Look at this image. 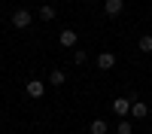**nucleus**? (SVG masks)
<instances>
[{
	"label": "nucleus",
	"mask_w": 152,
	"mask_h": 134,
	"mask_svg": "<svg viewBox=\"0 0 152 134\" xmlns=\"http://www.w3.org/2000/svg\"><path fill=\"white\" fill-rule=\"evenodd\" d=\"M113 110H116L119 116H125L128 113V97H116V101H113Z\"/></svg>",
	"instance_id": "7"
},
{
	"label": "nucleus",
	"mask_w": 152,
	"mask_h": 134,
	"mask_svg": "<svg viewBox=\"0 0 152 134\" xmlns=\"http://www.w3.org/2000/svg\"><path fill=\"white\" fill-rule=\"evenodd\" d=\"M85 58H88V55L82 52V49H76V52H73V61H76V64H85Z\"/></svg>",
	"instance_id": "12"
},
{
	"label": "nucleus",
	"mask_w": 152,
	"mask_h": 134,
	"mask_svg": "<svg viewBox=\"0 0 152 134\" xmlns=\"http://www.w3.org/2000/svg\"><path fill=\"white\" fill-rule=\"evenodd\" d=\"M49 82H52V85H64V82H67V76H64L61 70H52V73H49Z\"/></svg>",
	"instance_id": "8"
},
{
	"label": "nucleus",
	"mask_w": 152,
	"mask_h": 134,
	"mask_svg": "<svg viewBox=\"0 0 152 134\" xmlns=\"http://www.w3.org/2000/svg\"><path fill=\"white\" fill-rule=\"evenodd\" d=\"M113 64H116V55H113V52H100L97 55V67L100 70H110Z\"/></svg>",
	"instance_id": "3"
},
{
	"label": "nucleus",
	"mask_w": 152,
	"mask_h": 134,
	"mask_svg": "<svg viewBox=\"0 0 152 134\" xmlns=\"http://www.w3.org/2000/svg\"><path fill=\"white\" fill-rule=\"evenodd\" d=\"M40 18H43V21H52V18H55V9H52V6L46 3V6L40 9Z\"/></svg>",
	"instance_id": "11"
},
{
	"label": "nucleus",
	"mask_w": 152,
	"mask_h": 134,
	"mask_svg": "<svg viewBox=\"0 0 152 134\" xmlns=\"http://www.w3.org/2000/svg\"><path fill=\"white\" fill-rule=\"evenodd\" d=\"M104 9H107V15H119V12L125 9V0H107Z\"/></svg>",
	"instance_id": "4"
},
{
	"label": "nucleus",
	"mask_w": 152,
	"mask_h": 134,
	"mask_svg": "<svg viewBox=\"0 0 152 134\" xmlns=\"http://www.w3.org/2000/svg\"><path fill=\"white\" fill-rule=\"evenodd\" d=\"M91 134H107V122L104 119H94L91 122Z\"/></svg>",
	"instance_id": "9"
},
{
	"label": "nucleus",
	"mask_w": 152,
	"mask_h": 134,
	"mask_svg": "<svg viewBox=\"0 0 152 134\" xmlns=\"http://www.w3.org/2000/svg\"><path fill=\"white\" fill-rule=\"evenodd\" d=\"M12 24H15V28H28V24H31V12H28V9H15Z\"/></svg>",
	"instance_id": "2"
},
{
	"label": "nucleus",
	"mask_w": 152,
	"mask_h": 134,
	"mask_svg": "<svg viewBox=\"0 0 152 134\" xmlns=\"http://www.w3.org/2000/svg\"><path fill=\"white\" fill-rule=\"evenodd\" d=\"M88 3H94V0H88Z\"/></svg>",
	"instance_id": "14"
},
{
	"label": "nucleus",
	"mask_w": 152,
	"mask_h": 134,
	"mask_svg": "<svg viewBox=\"0 0 152 134\" xmlns=\"http://www.w3.org/2000/svg\"><path fill=\"white\" fill-rule=\"evenodd\" d=\"M76 40H79V37H76V31H70V28H67V31H61V37H58V43L64 46V49H73Z\"/></svg>",
	"instance_id": "1"
},
{
	"label": "nucleus",
	"mask_w": 152,
	"mask_h": 134,
	"mask_svg": "<svg viewBox=\"0 0 152 134\" xmlns=\"http://www.w3.org/2000/svg\"><path fill=\"white\" fill-rule=\"evenodd\" d=\"M119 134H131V122H119Z\"/></svg>",
	"instance_id": "13"
},
{
	"label": "nucleus",
	"mask_w": 152,
	"mask_h": 134,
	"mask_svg": "<svg viewBox=\"0 0 152 134\" xmlns=\"http://www.w3.org/2000/svg\"><path fill=\"white\" fill-rule=\"evenodd\" d=\"M28 94H31V97H43V94H46L43 82H40V79H31V82H28Z\"/></svg>",
	"instance_id": "5"
},
{
	"label": "nucleus",
	"mask_w": 152,
	"mask_h": 134,
	"mask_svg": "<svg viewBox=\"0 0 152 134\" xmlns=\"http://www.w3.org/2000/svg\"><path fill=\"white\" fill-rule=\"evenodd\" d=\"M131 113H134V119H146L149 107H146V104H140V101H134V104H131Z\"/></svg>",
	"instance_id": "6"
},
{
	"label": "nucleus",
	"mask_w": 152,
	"mask_h": 134,
	"mask_svg": "<svg viewBox=\"0 0 152 134\" xmlns=\"http://www.w3.org/2000/svg\"><path fill=\"white\" fill-rule=\"evenodd\" d=\"M137 46H140V52H152V37H149V34L140 37V40H137Z\"/></svg>",
	"instance_id": "10"
}]
</instances>
